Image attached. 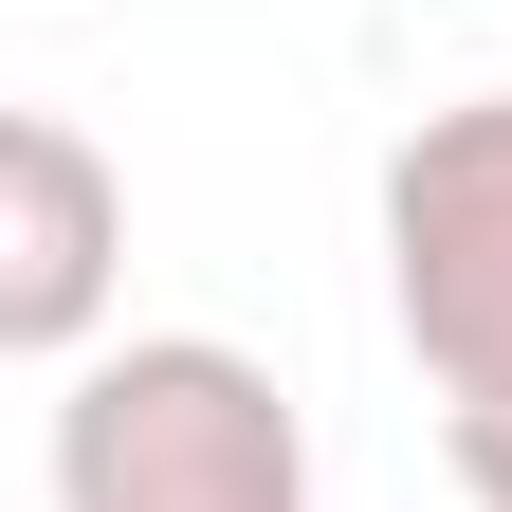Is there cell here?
I'll list each match as a JSON object with an SVG mask.
<instances>
[{"mask_svg": "<svg viewBox=\"0 0 512 512\" xmlns=\"http://www.w3.org/2000/svg\"><path fill=\"white\" fill-rule=\"evenodd\" d=\"M55 512H311V421L220 330H128L55 403Z\"/></svg>", "mask_w": 512, "mask_h": 512, "instance_id": "1", "label": "cell"}, {"mask_svg": "<svg viewBox=\"0 0 512 512\" xmlns=\"http://www.w3.org/2000/svg\"><path fill=\"white\" fill-rule=\"evenodd\" d=\"M128 293V183L92 128L0 110V366H92Z\"/></svg>", "mask_w": 512, "mask_h": 512, "instance_id": "3", "label": "cell"}, {"mask_svg": "<svg viewBox=\"0 0 512 512\" xmlns=\"http://www.w3.org/2000/svg\"><path fill=\"white\" fill-rule=\"evenodd\" d=\"M439 439H458V494L512 512V403H439Z\"/></svg>", "mask_w": 512, "mask_h": 512, "instance_id": "4", "label": "cell"}, {"mask_svg": "<svg viewBox=\"0 0 512 512\" xmlns=\"http://www.w3.org/2000/svg\"><path fill=\"white\" fill-rule=\"evenodd\" d=\"M384 311L439 403H512V92H458L384 147Z\"/></svg>", "mask_w": 512, "mask_h": 512, "instance_id": "2", "label": "cell"}]
</instances>
